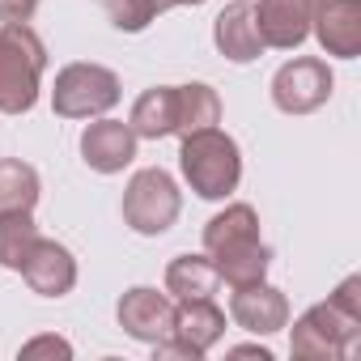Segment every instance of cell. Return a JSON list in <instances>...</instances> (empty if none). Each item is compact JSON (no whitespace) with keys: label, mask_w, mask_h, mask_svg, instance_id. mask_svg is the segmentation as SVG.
I'll return each instance as SVG.
<instances>
[{"label":"cell","mask_w":361,"mask_h":361,"mask_svg":"<svg viewBox=\"0 0 361 361\" xmlns=\"http://www.w3.org/2000/svg\"><path fill=\"white\" fill-rule=\"evenodd\" d=\"M81 157L98 174H119L136 157V132L123 119H102L98 115V123H90L81 132Z\"/></svg>","instance_id":"13"},{"label":"cell","mask_w":361,"mask_h":361,"mask_svg":"<svg viewBox=\"0 0 361 361\" xmlns=\"http://www.w3.org/2000/svg\"><path fill=\"white\" fill-rule=\"evenodd\" d=\"M314 9L319 0H255V26H259L264 47L298 51L310 39Z\"/></svg>","instance_id":"9"},{"label":"cell","mask_w":361,"mask_h":361,"mask_svg":"<svg viewBox=\"0 0 361 361\" xmlns=\"http://www.w3.org/2000/svg\"><path fill=\"white\" fill-rule=\"evenodd\" d=\"M178 344H188L196 357H204L221 336H226V310L204 298V302H178L174 306V331H170Z\"/></svg>","instance_id":"15"},{"label":"cell","mask_w":361,"mask_h":361,"mask_svg":"<svg viewBox=\"0 0 361 361\" xmlns=\"http://www.w3.org/2000/svg\"><path fill=\"white\" fill-rule=\"evenodd\" d=\"M310 35L319 47L336 60H357L361 56V0H319Z\"/></svg>","instance_id":"11"},{"label":"cell","mask_w":361,"mask_h":361,"mask_svg":"<svg viewBox=\"0 0 361 361\" xmlns=\"http://www.w3.org/2000/svg\"><path fill=\"white\" fill-rule=\"evenodd\" d=\"M230 319L251 336H276L281 327H289V298L268 281L238 285L230 298Z\"/></svg>","instance_id":"10"},{"label":"cell","mask_w":361,"mask_h":361,"mask_svg":"<svg viewBox=\"0 0 361 361\" xmlns=\"http://www.w3.org/2000/svg\"><path fill=\"white\" fill-rule=\"evenodd\" d=\"M331 90H336V77H331L327 60H314V56H298V60L281 64L276 77H272V102L285 115L319 111L331 98Z\"/></svg>","instance_id":"7"},{"label":"cell","mask_w":361,"mask_h":361,"mask_svg":"<svg viewBox=\"0 0 361 361\" xmlns=\"http://www.w3.org/2000/svg\"><path fill=\"white\" fill-rule=\"evenodd\" d=\"M22 281H26L39 298H64V293H73V285H77V259H73V251H68L64 243L39 234V243L30 247V255H26V264H22Z\"/></svg>","instance_id":"12"},{"label":"cell","mask_w":361,"mask_h":361,"mask_svg":"<svg viewBox=\"0 0 361 361\" xmlns=\"http://www.w3.org/2000/svg\"><path fill=\"white\" fill-rule=\"evenodd\" d=\"M178 209H183V192H178V183L161 166H145L128 178V188H123V226L128 230L157 238L178 221Z\"/></svg>","instance_id":"5"},{"label":"cell","mask_w":361,"mask_h":361,"mask_svg":"<svg viewBox=\"0 0 361 361\" xmlns=\"http://www.w3.org/2000/svg\"><path fill=\"white\" fill-rule=\"evenodd\" d=\"M204 255L213 259L217 276L238 289V285H255L268 276L272 264V247L259 234V213L251 204H226L209 226H204Z\"/></svg>","instance_id":"2"},{"label":"cell","mask_w":361,"mask_h":361,"mask_svg":"<svg viewBox=\"0 0 361 361\" xmlns=\"http://www.w3.org/2000/svg\"><path fill=\"white\" fill-rule=\"evenodd\" d=\"M230 357H259V361H272V353H268L264 344H238V348H230Z\"/></svg>","instance_id":"24"},{"label":"cell","mask_w":361,"mask_h":361,"mask_svg":"<svg viewBox=\"0 0 361 361\" xmlns=\"http://www.w3.org/2000/svg\"><path fill=\"white\" fill-rule=\"evenodd\" d=\"M102 9H106V18H111L115 30L140 35V30H149V22H157L166 9H174V0H102Z\"/></svg>","instance_id":"21"},{"label":"cell","mask_w":361,"mask_h":361,"mask_svg":"<svg viewBox=\"0 0 361 361\" xmlns=\"http://www.w3.org/2000/svg\"><path fill=\"white\" fill-rule=\"evenodd\" d=\"M39 0H0V22H30Z\"/></svg>","instance_id":"23"},{"label":"cell","mask_w":361,"mask_h":361,"mask_svg":"<svg viewBox=\"0 0 361 361\" xmlns=\"http://www.w3.org/2000/svg\"><path fill=\"white\" fill-rule=\"evenodd\" d=\"M178 170H183L188 188L200 196V200H226L238 192L243 183V149L230 132H221L217 123L213 128H200L192 136H178Z\"/></svg>","instance_id":"3"},{"label":"cell","mask_w":361,"mask_h":361,"mask_svg":"<svg viewBox=\"0 0 361 361\" xmlns=\"http://www.w3.org/2000/svg\"><path fill=\"white\" fill-rule=\"evenodd\" d=\"M178 90V123H174V136H192L200 128H213L221 119V98L213 85L204 81H192V85H174Z\"/></svg>","instance_id":"19"},{"label":"cell","mask_w":361,"mask_h":361,"mask_svg":"<svg viewBox=\"0 0 361 361\" xmlns=\"http://www.w3.org/2000/svg\"><path fill=\"white\" fill-rule=\"evenodd\" d=\"M174 5H204V0H174Z\"/></svg>","instance_id":"25"},{"label":"cell","mask_w":361,"mask_h":361,"mask_svg":"<svg viewBox=\"0 0 361 361\" xmlns=\"http://www.w3.org/2000/svg\"><path fill=\"white\" fill-rule=\"evenodd\" d=\"M213 43L230 64H251L264 56V39L255 26V5L251 0H230L213 22Z\"/></svg>","instance_id":"14"},{"label":"cell","mask_w":361,"mask_h":361,"mask_svg":"<svg viewBox=\"0 0 361 361\" xmlns=\"http://www.w3.org/2000/svg\"><path fill=\"white\" fill-rule=\"evenodd\" d=\"M39 170L22 157H0V217L5 213H35L39 204Z\"/></svg>","instance_id":"18"},{"label":"cell","mask_w":361,"mask_h":361,"mask_svg":"<svg viewBox=\"0 0 361 361\" xmlns=\"http://www.w3.org/2000/svg\"><path fill=\"white\" fill-rule=\"evenodd\" d=\"M47 47L26 22L0 26V115H26L39 102Z\"/></svg>","instance_id":"4"},{"label":"cell","mask_w":361,"mask_h":361,"mask_svg":"<svg viewBox=\"0 0 361 361\" xmlns=\"http://www.w3.org/2000/svg\"><path fill=\"white\" fill-rule=\"evenodd\" d=\"M115 319H119V327H123L132 340L157 344V340H166V336L174 331V298H170V293H157V289H149V285H136V289H128V293L119 298Z\"/></svg>","instance_id":"8"},{"label":"cell","mask_w":361,"mask_h":361,"mask_svg":"<svg viewBox=\"0 0 361 361\" xmlns=\"http://www.w3.org/2000/svg\"><path fill=\"white\" fill-rule=\"evenodd\" d=\"M22 357H73V344L60 336H35L30 344H22Z\"/></svg>","instance_id":"22"},{"label":"cell","mask_w":361,"mask_h":361,"mask_svg":"<svg viewBox=\"0 0 361 361\" xmlns=\"http://www.w3.org/2000/svg\"><path fill=\"white\" fill-rule=\"evenodd\" d=\"M178 123V90L174 85H153L132 102L128 128L136 132V140H166L174 136Z\"/></svg>","instance_id":"16"},{"label":"cell","mask_w":361,"mask_h":361,"mask_svg":"<svg viewBox=\"0 0 361 361\" xmlns=\"http://www.w3.org/2000/svg\"><path fill=\"white\" fill-rule=\"evenodd\" d=\"M119 102V77L102 64H64L56 73V90H51V111L60 119H98Z\"/></svg>","instance_id":"6"},{"label":"cell","mask_w":361,"mask_h":361,"mask_svg":"<svg viewBox=\"0 0 361 361\" xmlns=\"http://www.w3.org/2000/svg\"><path fill=\"white\" fill-rule=\"evenodd\" d=\"M361 344V276H344L327 302H314L289 336L293 357L310 361H344Z\"/></svg>","instance_id":"1"},{"label":"cell","mask_w":361,"mask_h":361,"mask_svg":"<svg viewBox=\"0 0 361 361\" xmlns=\"http://www.w3.org/2000/svg\"><path fill=\"white\" fill-rule=\"evenodd\" d=\"M217 268L209 255H174L166 264V293L174 302H204V298H217Z\"/></svg>","instance_id":"17"},{"label":"cell","mask_w":361,"mask_h":361,"mask_svg":"<svg viewBox=\"0 0 361 361\" xmlns=\"http://www.w3.org/2000/svg\"><path fill=\"white\" fill-rule=\"evenodd\" d=\"M35 243H39L35 213H5L0 217V268L22 272V264H26Z\"/></svg>","instance_id":"20"}]
</instances>
